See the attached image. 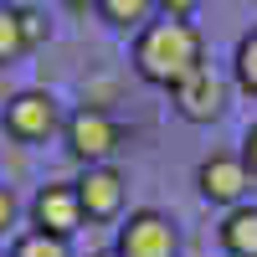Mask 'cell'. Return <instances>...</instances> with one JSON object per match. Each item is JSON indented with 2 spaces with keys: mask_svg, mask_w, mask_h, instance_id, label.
Returning a JSON list of instances; mask_svg holds the SVG:
<instances>
[{
  "mask_svg": "<svg viewBox=\"0 0 257 257\" xmlns=\"http://www.w3.org/2000/svg\"><path fill=\"white\" fill-rule=\"evenodd\" d=\"M196 67H206V36H201V26H190V21L165 16V21H149L134 36V72L144 82H155V88L170 93Z\"/></svg>",
  "mask_w": 257,
  "mask_h": 257,
  "instance_id": "6da1fadb",
  "label": "cell"
},
{
  "mask_svg": "<svg viewBox=\"0 0 257 257\" xmlns=\"http://www.w3.org/2000/svg\"><path fill=\"white\" fill-rule=\"evenodd\" d=\"M123 139H128L123 123L108 108H93V103H82V108L67 113V123H62V144H67V155L77 165H113Z\"/></svg>",
  "mask_w": 257,
  "mask_h": 257,
  "instance_id": "7a4b0ae2",
  "label": "cell"
},
{
  "mask_svg": "<svg viewBox=\"0 0 257 257\" xmlns=\"http://www.w3.org/2000/svg\"><path fill=\"white\" fill-rule=\"evenodd\" d=\"M0 123H6V139L16 144H47L52 134H62V103L47 88H26V93H11L6 108H0Z\"/></svg>",
  "mask_w": 257,
  "mask_h": 257,
  "instance_id": "3957f363",
  "label": "cell"
},
{
  "mask_svg": "<svg viewBox=\"0 0 257 257\" xmlns=\"http://www.w3.org/2000/svg\"><path fill=\"white\" fill-rule=\"evenodd\" d=\"M118 257H180V226L165 216L160 206H139L128 211L118 237H113Z\"/></svg>",
  "mask_w": 257,
  "mask_h": 257,
  "instance_id": "277c9868",
  "label": "cell"
},
{
  "mask_svg": "<svg viewBox=\"0 0 257 257\" xmlns=\"http://www.w3.org/2000/svg\"><path fill=\"white\" fill-rule=\"evenodd\" d=\"M82 201H77V185L72 180H47L31 196V231H47V237H62L72 242L82 231Z\"/></svg>",
  "mask_w": 257,
  "mask_h": 257,
  "instance_id": "5b68a950",
  "label": "cell"
},
{
  "mask_svg": "<svg viewBox=\"0 0 257 257\" xmlns=\"http://www.w3.org/2000/svg\"><path fill=\"white\" fill-rule=\"evenodd\" d=\"M226 98H231V82L221 72H211V62L206 67H196L185 82H175L170 88V103H175V113L185 123H216L226 113Z\"/></svg>",
  "mask_w": 257,
  "mask_h": 257,
  "instance_id": "8992f818",
  "label": "cell"
},
{
  "mask_svg": "<svg viewBox=\"0 0 257 257\" xmlns=\"http://www.w3.org/2000/svg\"><path fill=\"white\" fill-rule=\"evenodd\" d=\"M77 185V201H82V216L88 221H118L123 216V196H128V180L118 165H82V175L72 180Z\"/></svg>",
  "mask_w": 257,
  "mask_h": 257,
  "instance_id": "52a82bcc",
  "label": "cell"
},
{
  "mask_svg": "<svg viewBox=\"0 0 257 257\" xmlns=\"http://www.w3.org/2000/svg\"><path fill=\"white\" fill-rule=\"evenodd\" d=\"M247 185H252V170L242 165V155H226V149H216V155H206L196 165V190L201 201L211 206H242L247 201Z\"/></svg>",
  "mask_w": 257,
  "mask_h": 257,
  "instance_id": "ba28073f",
  "label": "cell"
},
{
  "mask_svg": "<svg viewBox=\"0 0 257 257\" xmlns=\"http://www.w3.org/2000/svg\"><path fill=\"white\" fill-rule=\"evenodd\" d=\"M221 247L226 257H257V206H231L221 221Z\"/></svg>",
  "mask_w": 257,
  "mask_h": 257,
  "instance_id": "9c48e42d",
  "label": "cell"
},
{
  "mask_svg": "<svg viewBox=\"0 0 257 257\" xmlns=\"http://www.w3.org/2000/svg\"><path fill=\"white\" fill-rule=\"evenodd\" d=\"M98 11H103V21H108L113 31H144L149 16H155L160 6H155V0H103Z\"/></svg>",
  "mask_w": 257,
  "mask_h": 257,
  "instance_id": "30bf717a",
  "label": "cell"
},
{
  "mask_svg": "<svg viewBox=\"0 0 257 257\" xmlns=\"http://www.w3.org/2000/svg\"><path fill=\"white\" fill-rule=\"evenodd\" d=\"M26 52H31V41H26V26H21V6H0V72Z\"/></svg>",
  "mask_w": 257,
  "mask_h": 257,
  "instance_id": "8fae6325",
  "label": "cell"
},
{
  "mask_svg": "<svg viewBox=\"0 0 257 257\" xmlns=\"http://www.w3.org/2000/svg\"><path fill=\"white\" fill-rule=\"evenodd\" d=\"M6 257H72V247L62 237H47V231H26V237H16Z\"/></svg>",
  "mask_w": 257,
  "mask_h": 257,
  "instance_id": "7c38bea8",
  "label": "cell"
},
{
  "mask_svg": "<svg viewBox=\"0 0 257 257\" xmlns=\"http://www.w3.org/2000/svg\"><path fill=\"white\" fill-rule=\"evenodd\" d=\"M231 67H237V88L257 98V26L237 41V57H231Z\"/></svg>",
  "mask_w": 257,
  "mask_h": 257,
  "instance_id": "4fadbf2b",
  "label": "cell"
},
{
  "mask_svg": "<svg viewBox=\"0 0 257 257\" xmlns=\"http://www.w3.org/2000/svg\"><path fill=\"white\" fill-rule=\"evenodd\" d=\"M21 26H26V41H31V52H36L41 41L52 36V26H47V16H41V11H31V6H21Z\"/></svg>",
  "mask_w": 257,
  "mask_h": 257,
  "instance_id": "5bb4252c",
  "label": "cell"
},
{
  "mask_svg": "<svg viewBox=\"0 0 257 257\" xmlns=\"http://www.w3.org/2000/svg\"><path fill=\"white\" fill-rule=\"evenodd\" d=\"M16 216H21V201H16V190L11 185H0V237L16 226Z\"/></svg>",
  "mask_w": 257,
  "mask_h": 257,
  "instance_id": "9a60e30c",
  "label": "cell"
},
{
  "mask_svg": "<svg viewBox=\"0 0 257 257\" xmlns=\"http://www.w3.org/2000/svg\"><path fill=\"white\" fill-rule=\"evenodd\" d=\"M155 6H160L165 16H180V21H190V16L201 11V0H155Z\"/></svg>",
  "mask_w": 257,
  "mask_h": 257,
  "instance_id": "2e32d148",
  "label": "cell"
},
{
  "mask_svg": "<svg viewBox=\"0 0 257 257\" xmlns=\"http://www.w3.org/2000/svg\"><path fill=\"white\" fill-rule=\"evenodd\" d=\"M242 165L257 175V123H247V134H242Z\"/></svg>",
  "mask_w": 257,
  "mask_h": 257,
  "instance_id": "e0dca14e",
  "label": "cell"
},
{
  "mask_svg": "<svg viewBox=\"0 0 257 257\" xmlns=\"http://www.w3.org/2000/svg\"><path fill=\"white\" fill-rule=\"evenodd\" d=\"M62 6H72V11H98L103 0H62Z\"/></svg>",
  "mask_w": 257,
  "mask_h": 257,
  "instance_id": "ac0fdd59",
  "label": "cell"
},
{
  "mask_svg": "<svg viewBox=\"0 0 257 257\" xmlns=\"http://www.w3.org/2000/svg\"><path fill=\"white\" fill-rule=\"evenodd\" d=\"M6 98H11V93H6V72H0V108H6Z\"/></svg>",
  "mask_w": 257,
  "mask_h": 257,
  "instance_id": "d6986e66",
  "label": "cell"
},
{
  "mask_svg": "<svg viewBox=\"0 0 257 257\" xmlns=\"http://www.w3.org/2000/svg\"><path fill=\"white\" fill-rule=\"evenodd\" d=\"M93 257H118V252H93Z\"/></svg>",
  "mask_w": 257,
  "mask_h": 257,
  "instance_id": "ffe728a7",
  "label": "cell"
},
{
  "mask_svg": "<svg viewBox=\"0 0 257 257\" xmlns=\"http://www.w3.org/2000/svg\"><path fill=\"white\" fill-rule=\"evenodd\" d=\"M0 6H16V0H0Z\"/></svg>",
  "mask_w": 257,
  "mask_h": 257,
  "instance_id": "44dd1931",
  "label": "cell"
},
{
  "mask_svg": "<svg viewBox=\"0 0 257 257\" xmlns=\"http://www.w3.org/2000/svg\"><path fill=\"white\" fill-rule=\"evenodd\" d=\"M0 257H6V252H0Z\"/></svg>",
  "mask_w": 257,
  "mask_h": 257,
  "instance_id": "7402d4cb",
  "label": "cell"
}]
</instances>
